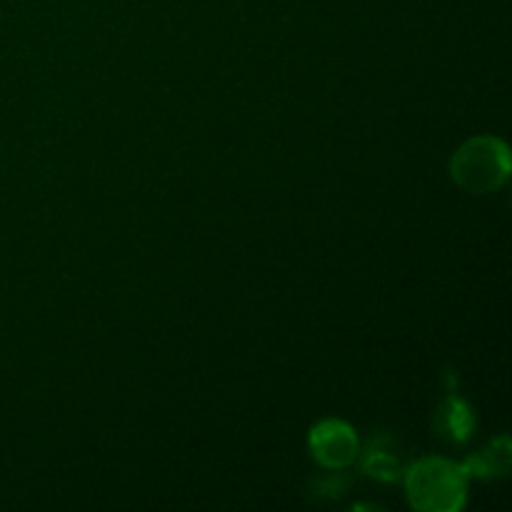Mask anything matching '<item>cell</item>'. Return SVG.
I'll use <instances>...</instances> for the list:
<instances>
[{"label":"cell","mask_w":512,"mask_h":512,"mask_svg":"<svg viewBox=\"0 0 512 512\" xmlns=\"http://www.w3.org/2000/svg\"><path fill=\"white\" fill-rule=\"evenodd\" d=\"M403 478L410 505L420 512H458L468 498V475L453 460L423 458Z\"/></svg>","instance_id":"6da1fadb"},{"label":"cell","mask_w":512,"mask_h":512,"mask_svg":"<svg viewBox=\"0 0 512 512\" xmlns=\"http://www.w3.org/2000/svg\"><path fill=\"white\" fill-rule=\"evenodd\" d=\"M450 178L473 195H488L510 180V150L493 135L465 140L450 158Z\"/></svg>","instance_id":"7a4b0ae2"},{"label":"cell","mask_w":512,"mask_h":512,"mask_svg":"<svg viewBox=\"0 0 512 512\" xmlns=\"http://www.w3.org/2000/svg\"><path fill=\"white\" fill-rule=\"evenodd\" d=\"M310 453L323 468L343 470L360 455V443L355 430L343 420H323L310 430Z\"/></svg>","instance_id":"3957f363"},{"label":"cell","mask_w":512,"mask_h":512,"mask_svg":"<svg viewBox=\"0 0 512 512\" xmlns=\"http://www.w3.org/2000/svg\"><path fill=\"white\" fill-rule=\"evenodd\" d=\"M463 470L468 478H505L510 473V440L508 435H500L498 440L488 445L485 450L475 453L468 463H463Z\"/></svg>","instance_id":"277c9868"},{"label":"cell","mask_w":512,"mask_h":512,"mask_svg":"<svg viewBox=\"0 0 512 512\" xmlns=\"http://www.w3.org/2000/svg\"><path fill=\"white\" fill-rule=\"evenodd\" d=\"M475 428V418L470 413L468 405L458 398V395H450L443 403L438 413V430L453 443H465L470 438Z\"/></svg>","instance_id":"5b68a950"},{"label":"cell","mask_w":512,"mask_h":512,"mask_svg":"<svg viewBox=\"0 0 512 512\" xmlns=\"http://www.w3.org/2000/svg\"><path fill=\"white\" fill-rule=\"evenodd\" d=\"M363 473L373 475V478L383 480V483H395L398 478H403L405 470L398 453H390V448H385L383 440H375L363 455Z\"/></svg>","instance_id":"8992f818"}]
</instances>
